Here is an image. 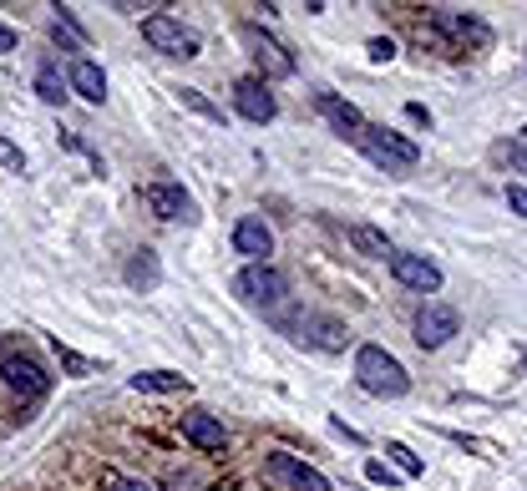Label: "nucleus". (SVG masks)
Here are the masks:
<instances>
[{
    "label": "nucleus",
    "instance_id": "nucleus-1",
    "mask_svg": "<svg viewBox=\"0 0 527 491\" xmlns=\"http://www.w3.org/2000/svg\"><path fill=\"white\" fill-rule=\"evenodd\" d=\"M355 380H360V390L381 395V400H401V395L411 390L406 365H401L386 345H360V350H355Z\"/></svg>",
    "mask_w": 527,
    "mask_h": 491
},
{
    "label": "nucleus",
    "instance_id": "nucleus-2",
    "mask_svg": "<svg viewBox=\"0 0 527 491\" xmlns=\"http://www.w3.org/2000/svg\"><path fill=\"white\" fill-rule=\"evenodd\" d=\"M355 147L375 162V168H386V173H416V162H421L416 142H406L401 132H386V127H370V122H365Z\"/></svg>",
    "mask_w": 527,
    "mask_h": 491
},
{
    "label": "nucleus",
    "instance_id": "nucleus-3",
    "mask_svg": "<svg viewBox=\"0 0 527 491\" xmlns=\"http://www.w3.org/2000/svg\"><path fill=\"white\" fill-rule=\"evenodd\" d=\"M0 380H6L21 400H41V395L51 390L46 365L31 360V355H21V350H0Z\"/></svg>",
    "mask_w": 527,
    "mask_h": 491
},
{
    "label": "nucleus",
    "instance_id": "nucleus-4",
    "mask_svg": "<svg viewBox=\"0 0 527 491\" xmlns=\"http://www.w3.org/2000/svg\"><path fill=\"white\" fill-rule=\"evenodd\" d=\"M142 36H147V46H153V51H163V56H173V61H188V56H198V36H193L183 21L163 16V11L142 21Z\"/></svg>",
    "mask_w": 527,
    "mask_h": 491
},
{
    "label": "nucleus",
    "instance_id": "nucleus-5",
    "mask_svg": "<svg viewBox=\"0 0 527 491\" xmlns=\"http://www.w3.org/2000/svg\"><path fill=\"white\" fill-rule=\"evenodd\" d=\"M234 294H244L249 304H279L284 294H289V279L274 269V264H249V269H239L234 274Z\"/></svg>",
    "mask_w": 527,
    "mask_h": 491
},
{
    "label": "nucleus",
    "instance_id": "nucleus-6",
    "mask_svg": "<svg viewBox=\"0 0 527 491\" xmlns=\"http://www.w3.org/2000/svg\"><path fill=\"white\" fill-rule=\"evenodd\" d=\"M239 41H244V46H249V56L259 61L264 81H284V76H294V56H289L274 36H264L259 26H239Z\"/></svg>",
    "mask_w": 527,
    "mask_h": 491
},
{
    "label": "nucleus",
    "instance_id": "nucleus-7",
    "mask_svg": "<svg viewBox=\"0 0 527 491\" xmlns=\"http://www.w3.org/2000/svg\"><path fill=\"white\" fill-rule=\"evenodd\" d=\"M142 203H147V213H153V218H163V223L198 218V213H193V198H188V188H183V183H168V178L147 183V188H142Z\"/></svg>",
    "mask_w": 527,
    "mask_h": 491
},
{
    "label": "nucleus",
    "instance_id": "nucleus-8",
    "mask_svg": "<svg viewBox=\"0 0 527 491\" xmlns=\"http://www.w3.org/2000/svg\"><path fill=\"white\" fill-rule=\"evenodd\" d=\"M264 471H269L274 481H284L289 491H330V481H325L310 461H299V456H289V451H269V456H264Z\"/></svg>",
    "mask_w": 527,
    "mask_h": 491
},
{
    "label": "nucleus",
    "instance_id": "nucleus-9",
    "mask_svg": "<svg viewBox=\"0 0 527 491\" xmlns=\"http://www.w3.org/2000/svg\"><path fill=\"white\" fill-rule=\"evenodd\" d=\"M457 330H462V314L451 309V304H426V309L416 314V345H421V350H441Z\"/></svg>",
    "mask_w": 527,
    "mask_h": 491
},
{
    "label": "nucleus",
    "instance_id": "nucleus-10",
    "mask_svg": "<svg viewBox=\"0 0 527 491\" xmlns=\"http://www.w3.org/2000/svg\"><path fill=\"white\" fill-rule=\"evenodd\" d=\"M234 107H239L249 122H259V127L279 117V102H274V92H269L264 76H239V81H234Z\"/></svg>",
    "mask_w": 527,
    "mask_h": 491
},
{
    "label": "nucleus",
    "instance_id": "nucleus-11",
    "mask_svg": "<svg viewBox=\"0 0 527 491\" xmlns=\"http://www.w3.org/2000/svg\"><path fill=\"white\" fill-rule=\"evenodd\" d=\"M310 102H315V112L340 132V137H350V142H360V132H365V117L355 112V102H345V97H335L330 87H315L310 92Z\"/></svg>",
    "mask_w": 527,
    "mask_h": 491
},
{
    "label": "nucleus",
    "instance_id": "nucleus-12",
    "mask_svg": "<svg viewBox=\"0 0 527 491\" xmlns=\"http://www.w3.org/2000/svg\"><path fill=\"white\" fill-rule=\"evenodd\" d=\"M431 26H436L441 36H451L457 46H487V41H492L487 21H477V16H467V11H446V6H436V11H431Z\"/></svg>",
    "mask_w": 527,
    "mask_h": 491
},
{
    "label": "nucleus",
    "instance_id": "nucleus-13",
    "mask_svg": "<svg viewBox=\"0 0 527 491\" xmlns=\"http://www.w3.org/2000/svg\"><path fill=\"white\" fill-rule=\"evenodd\" d=\"M391 274H396V284H406L416 294H436L441 289V269L426 254H396L391 259Z\"/></svg>",
    "mask_w": 527,
    "mask_h": 491
},
{
    "label": "nucleus",
    "instance_id": "nucleus-14",
    "mask_svg": "<svg viewBox=\"0 0 527 491\" xmlns=\"http://www.w3.org/2000/svg\"><path fill=\"white\" fill-rule=\"evenodd\" d=\"M66 87L77 92L82 102H92V107H102V102H107V76H102V66H97L92 56H77V61H71Z\"/></svg>",
    "mask_w": 527,
    "mask_h": 491
},
{
    "label": "nucleus",
    "instance_id": "nucleus-15",
    "mask_svg": "<svg viewBox=\"0 0 527 491\" xmlns=\"http://www.w3.org/2000/svg\"><path fill=\"white\" fill-rule=\"evenodd\" d=\"M234 249L249 254L254 264H269V254H274V233H269V223H264V218H239V223H234Z\"/></svg>",
    "mask_w": 527,
    "mask_h": 491
},
{
    "label": "nucleus",
    "instance_id": "nucleus-16",
    "mask_svg": "<svg viewBox=\"0 0 527 491\" xmlns=\"http://www.w3.org/2000/svg\"><path fill=\"white\" fill-rule=\"evenodd\" d=\"M183 436H188L198 451H223V446H229V431H223V421L208 416V411H188V416H183Z\"/></svg>",
    "mask_w": 527,
    "mask_h": 491
},
{
    "label": "nucleus",
    "instance_id": "nucleus-17",
    "mask_svg": "<svg viewBox=\"0 0 527 491\" xmlns=\"http://www.w3.org/2000/svg\"><path fill=\"white\" fill-rule=\"evenodd\" d=\"M299 330H305V340L320 345V350H345L350 345V330L340 319H330V314H305L299 319Z\"/></svg>",
    "mask_w": 527,
    "mask_h": 491
},
{
    "label": "nucleus",
    "instance_id": "nucleus-18",
    "mask_svg": "<svg viewBox=\"0 0 527 491\" xmlns=\"http://www.w3.org/2000/svg\"><path fill=\"white\" fill-rule=\"evenodd\" d=\"M188 385H193V380L178 375V370H142V375L127 380V390H137V395H178V390H188Z\"/></svg>",
    "mask_w": 527,
    "mask_h": 491
},
{
    "label": "nucleus",
    "instance_id": "nucleus-19",
    "mask_svg": "<svg viewBox=\"0 0 527 491\" xmlns=\"http://www.w3.org/2000/svg\"><path fill=\"white\" fill-rule=\"evenodd\" d=\"M345 238H350V249H355V254H365V259H396L391 238H386L381 228H370V223H350V228H345Z\"/></svg>",
    "mask_w": 527,
    "mask_h": 491
},
{
    "label": "nucleus",
    "instance_id": "nucleus-20",
    "mask_svg": "<svg viewBox=\"0 0 527 491\" xmlns=\"http://www.w3.org/2000/svg\"><path fill=\"white\" fill-rule=\"evenodd\" d=\"M158 279H163V264H158L153 249H137V254L127 259V284H132V289H158Z\"/></svg>",
    "mask_w": 527,
    "mask_h": 491
},
{
    "label": "nucleus",
    "instance_id": "nucleus-21",
    "mask_svg": "<svg viewBox=\"0 0 527 491\" xmlns=\"http://www.w3.org/2000/svg\"><path fill=\"white\" fill-rule=\"evenodd\" d=\"M36 97H41V102H51V107H61V102H66V81H61V71H56L51 61H41V66H36Z\"/></svg>",
    "mask_w": 527,
    "mask_h": 491
},
{
    "label": "nucleus",
    "instance_id": "nucleus-22",
    "mask_svg": "<svg viewBox=\"0 0 527 491\" xmlns=\"http://www.w3.org/2000/svg\"><path fill=\"white\" fill-rule=\"evenodd\" d=\"M386 456H391V466H396L401 476H426V461H421L411 446H401V441H386Z\"/></svg>",
    "mask_w": 527,
    "mask_h": 491
},
{
    "label": "nucleus",
    "instance_id": "nucleus-23",
    "mask_svg": "<svg viewBox=\"0 0 527 491\" xmlns=\"http://www.w3.org/2000/svg\"><path fill=\"white\" fill-rule=\"evenodd\" d=\"M178 102H183L188 112H198V117H208V122H223V112H218V107H213V102H208V97H203L198 87H183V92H178Z\"/></svg>",
    "mask_w": 527,
    "mask_h": 491
},
{
    "label": "nucleus",
    "instance_id": "nucleus-24",
    "mask_svg": "<svg viewBox=\"0 0 527 491\" xmlns=\"http://www.w3.org/2000/svg\"><path fill=\"white\" fill-rule=\"evenodd\" d=\"M0 168H6V173H26V157H21V147L11 137H0Z\"/></svg>",
    "mask_w": 527,
    "mask_h": 491
},
{
    "label": "nucleus",
    "instance_id": "nucleus-25",
    "mask_svg": "<svg viewBox=\"0 0 527 491\" xmlns=\"http://www.w3.org/2000/svg\"><path fill=\"white\" fill-rule=\"evenodd\" d=\"M102 491H153L147 481H132V476H122V471H102Z\"/></svg>",
    "mask_w": 527,
    "mask_h": 491
},
{
    "label": "nucleus",
    "instance_id": "nucleus-26",
    "mask_svg": "<svg viewBox=\"0 0 527 491\" xmlns=\"http://www.w3.org/2000/svg\"><path fill=\"white\" fill-rule=\"evenodd\" d=\"M56 355H61V365H66L71 375H97V365H92L87 355H77V350H66V345H56Z\"/></svg>",
    "mask_w": 527,
    "mask_h": 491
},
{
    "label": "nucleus",
    "instance_id": "nucleus-27",
    "mask_svg": "<svg viewBox=\"0 0 527 491\" xmlns=\"http://www.w3.org/2000/svg\"><path fill=\"white\" fill-rule=\"evenodd\" d=\"M365 51H370V61H375V66H386V61H396V41H391V36H375V41H370Z\"/></svg>",
    "mask_w": 527,
    "mask_h": 491
},
{
    "label": "nucleus",
    "instance_id": "nucleus-28",
    "mask_svg": "<svg viewBox=\"0 0 527 491\" xmlns=\"http://www.w3.org/2000/svg\"><path fill=\"white\" fill-rule=\"evenodd\" d=\"M507 208H512L517 218H527V188H522V183H512V188H507Z\"/></svg>",
    "mask_w": 527,
    "mask_h": 491
},
{
    "label": "nucleus",
    "instance_id": "nucleus-29",
    "mask_svg": "<svg viewBox=\"0 0 527 491\" xmlns=\"http://www.w3.org/2000/svg\"><path fill=\"white\" fill-rule=\"evenodd\" d=\"M365 476L375 481V486H391L396 476H391V466H381V461H365Z\"/></svg>",
    "mask_w": 527,
    "mask_h": 491
},
{
    "label": "nucleus",
    "instance_id": "nucleus-30",
    "mask_svg": "<svg viewBox=\"0 0 527 491\" xmlns=\"http://www.w3.org/2000/svg\"><path fill=\"white\" fill-rule=\"evenodd\" d=\"M6 51H16V31H11V26H0V56H6Z\"/></svg>",
    "mask_w": 527,
    "mask_h": 491
},
{
    "label": "nucleus",
    "instance_id": "nucleus-31",
    "mask_svg": "<svg viewBox=\"0 0 527 491\" xmlns=\"http://www.w3.org/2000/svg\"><path fill=\"white\" fill-rule=\"evenodd\" d=\"M406 117H411V122H426V127H431V112H426L421 102H411V107H406Z\"/></svg>",
    "mask_w": 527,
    "mask_h": 491
},
{
    "label": "nucleus",
    "instance_id": "nucleus-32",
    "mask_svg": "<svg viewBox=\"0 0 527 491\" xmlns=\"http://www.w3.org/2000/svg\"><path fill=\"white\" fill-rule=\"evenodd\" d=\"M517 147H522V152H527V127H522V137H517Z\"/></svg>",
    "mask_w": 527,
    "mask_h": 491
}]
</instances>
